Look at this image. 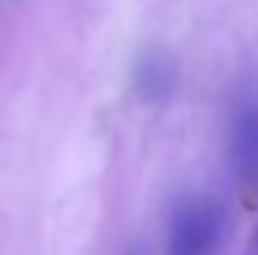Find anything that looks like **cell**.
Wrapping results in <instances>:
<instances>
[{
    "mask_svg": "<svg viewBox=\"0 0 258 255\" xmlns=\"http://www.w3.org/2000/svg\"><path fill=\"white\" fill-rule=\"evenodd\" d=\"M222 234H225V210L204 195L186 198L174 207L165 255H216Z\"/></svg>",
    "mask_w": 258,
    "mask_h": 255,
    "instance_id": "6da1fadb",
    "label": "cell"
},
{
    "mask_svg": "<svg viewBox=\"0 0 258 255\" xmlns=\"http://www.w3.org/2000/svg\"><path fill=\"white\" fill-rule=\"evenodd\" d=\"M231 156H234V168L240 177V186L249 192L258 189V105H243L234 132H231Z\"/></svg>",
    "mask_w": 258,
    "mask_h": 255,
    "instance_id": "7a4b0ae2",
    "label": "cell"
},
{
    "mask_svg": "<svg viewBox=\"0 0 258 255\" xmlns=\"http://www.w3.org/2000/svg\"><path fill=\"white\" fill-rule=\"evenodd\" d=\"M138 87L150 99H156L159 90H168L171 87V66L162 63V60H144L141 69H138Z\"/></svg>",
    "mask_w": 258,
    "mask_h": 255,
    "instance_id": "3957f363",
    "label": "cell"
},
{
    "mask_svg": "<svg viewBox=\"0 0 258 255\" xmlns=\"http://www.w3.org/2000/svg\"><path fill=\"white\" fill-rule=\"evenodd\" d=\"M246 255H258V228L252 234V240H249V246H246Z\"/></svg>",
    "mask_w": 258,
    "mask_h": 255,
    "instance_id": "277c9868",
    "label": "cell"
}]
</instances>
